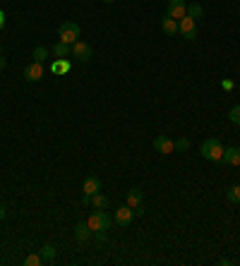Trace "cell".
Segmentation results:
<instances>
[{"instance_id": "cell-1", "label": "cell", "mask_w": 240, "mask_h": 266, "mask_svg": "<svg viewBox=\"0 0 240 266\" xmlns=\"http://www.w3.org/2000/svg\"><path fill=\"white\" fill-rule=\"evenodd\" d=\"M199 154H202V158H207L211 163H221V161H223V144L218 142L216 137H209V139L202 142Z\"/></svg>"}, {"instance_id": "cell-2", "label": "cell", "mask_w": 240, "mask_h": 266, "mask_svg": "<svg viewBox=\"0 0 240 266\" xmlns=\"http://www.w3.org/2000/svg\"><path fill=\"white\" fill-rule=\"evenodd\" d=\"M58 41H65V44H75V41H79V36H82V29H79V24L72 22V20H67V22H63L60 27H58Z\"/></svg>"}, {"instance_id": "cell-3", "label": "cell", "mask_w": 240, "mask_h": 266, "mask_svg": "<svg viewBox=\"0 0 240 266\" xmlns=\"http://www.w3.org/2000/svg\"><path fill=\"white\" fill-rule=\"evenodd\" d=\"M87 223H89V228H91V230H108L113 221L108 218V213H106L103 209H96V211H91V213H89Z\"/></svg>"}, {"instance_id": "cell-4", "label": "cell", "mask_w": 240, "mask_h": 266, "mask_svg": "<svg viewBox=\"0 0 240 266\" xmlns=\"http://www.w3.org/2000/svg\"><path fill=\"white\" fill-rule=\"evenodd\" d=\"M178 34H183L187 41H195L197 39V20L192 17H183V20H178Z\"/></svg>"}, {"instance_id": "cell-5", "label": "cell", "mask_w": 240, "mask_h": 266, "mask_svg": "<svg viewBox=\"0 0 240 266\" xmlns=\"http://www.w3.org/2000/svg\"><path fill=\"white\" fill-rule=\"evenodd\" d=\"M46 70H44V63H36L32 60L29 65L24 67V82H39V79H44Z\"/></svg>"}, {"instance_id": "cell-6", "label": "cell", "mask_w": 240, "mask_h": 266, "mask_svg": "<svg viewBox=\"0 0 240 266\" xmlns=\"http://www.w3.org/2000/svg\"><path fill=\"white\" fill-rule=\"evenodd\" d=\"M154 149H156L159 154L171 156L175 151V144H173V139H171L168 134H159V137H154Z\"/></svg>"}, {"instance_id": "cell-7", "label": "cell", "mask_w": 240, "mask_h": 266, "mask_svg": "<svg viewBox=\"0 0 240 266\" xmlns=\"http://www.w3.org/2000/svg\"><path fill=\"white\" fill-rule=\"evenodd\" d=\"M166 15H168V17H173V20H183V17L187 15V3H185V0H168Z\"/></svg>"}, {"instance_id": "cell-8", "label": "cell", "mask_w": 240, "mask_h": 266, "mask_svg": "<svg viewBox=\"0 0 240 266\" xmlns=\"http://www.w3.org/2000/svg\"><path fill=\"white\" fill-rule=\"evenodd\" d=\"M91 53H94V51H91V46H89L87 41H82V39H79V41L72 44V56H75L77 60L87 63V60H91Z\"/></svg>"}, {"instance_id": "cell-9", "label": "cell", "mask_w": 240, "mask_h": 266, "mask_svg": "<svg viewBox=\"0 0 240 266\" xmlns=\"http://www.w3.org/2000/svg\"><path fill=\"white\" fill-rule=\"evenodd\" d=\"M132 218H135V209L125 204V206H120V209L115 211V218H113V221L118 223V225H130Z\"/></svg>"}, {"instance_id": "cell-10", "label": "cell", "mask_w": 240, "mask_h": 266, "mask_svg": "<svg viewBox=\"0 0 240 266\" xmlns=\"http://www.w3.org/2000/svg\"><path fill=\"white\" fill-rule=\"evenodd\" d=\"M226 166H240V146H228L223 149V161Z\"/></svg>"}, {"instance_id": "cell-11", "label": "cell", "mask_w": 240, "mask_h": 266, "mask_svg": "<svg viewBox=\"0 0 240 266\" xmlns=\"http://www.w3.org/2000/svg\"><path fill=\"white\" fill-rule=\"evenodd\" d=\"M82 192L89 194V197H94L96 192H101V180H98L96 175H89L87 180H84V185H82Z\"/></svg>"}, {"instance_id": "cell-12", "label": "cell", "mask_w": 240, "mask_h": 266, "mask_svg": "<svg viewBox=\"0 0 240 266\" xmlns=\"http://www.w3.org/2000/svg\"><path fill=\"white\" fill-rule=\"evenodd\" d=\"M91 228H89V223H77L75 225V240L77 242H87V240H91Z\"/></svg>"}, {"instance_id": "cell-13", "label": "cell", "mask_w": 240, "mask_h": 266, "mask_svg": "<svg viewBox=\"0 0 240 266\" xmlns=\"http://www.w3.org/2000/svg\"><path fill=\"white\" fill-rule=\"evenodd\" d=\"M161 32H164L166 36H175V34H178V20L164 15V20H161Z\"/></svg>"}, {"instance_id": "cell-14", "label": "cell", "mask_w": 240, "mask_h": 266, "mask_svg": "<svg viewBox=\"0 0 240 266\" xmlns=\"http://www.w3.org/2000/svg\"><path fill=\"white\" fill-rule=\"evenodd\" d=\"M142 199H144V194H142V189H137V187H132L130 192H128V206H132V209H137V206H142Z\"/></svg>"}, {"instance_id": "cell-15", "label": "cell", "mask_w": 240, "mask_h": 266, "mask_svg": "<svg viewBox=\"0 0 240 266\" xmlns=\"http://www.w3.org/2000/svg\"><path fill=\"white\" fill-rule=\"evenodd\" d=\"M55 58H67V56H72V46L65 44V41H58V44L53 46V51H51Z\"/></svg>"}, {"instance_id": "cell-16", "label": "cell", "mask_w": 240, "mask_h": 266, "mask_svg": "<svg viewBox=\"0 0 240 266\" xmlns=\"http://www.w3.org/2000/svg\"><path fill=\"white\" fill-rule=\"evenodd\" d=\"M48 56H51V51H48L46 46H36V48L32 51V58L36 60V63H46V60H48Z\"/></svg>"}, {"instance_id": "cell-17", "label": "cell", "mask_w": 240, "mask_h": 266, "mask_svg": "<svg viewBox=\"0 0 240 266\" xmlns=\"http://www.w3.org/2000/svg\"><path fill=\"white\" fill-rule=\"evenodd\" d=\"M51 70H53L55 75H67L70 72V63H67L65 58H58L53 65H51Z\"/></svg>"}, {"instance_id": "cell-18", "label": "cell", "mask_w": 240, "mask_h": 266, "mask_svg": "<svg viewBox=\"0 0 240 266\" xmlns=\"http://www.w3.org/2000/svg\"><path fill=\"white\" fill-rule=\"evenodd\" d=\"M202 15H204V8H202L199 3H187V17H192V20H202Z\"/></svg>"}, {"instance_id": "cell-19", "label": "cell", "mask_w": 240, "mask_h": 266, "mask_svg": "<svg viewBox=\"0 0 240 266\" xmlns=\"http://www.w3.org/2000/svg\"><path fill=\"white\" fill-rule=\"evenodd\" d=\"M55 247L53 244H44V249H41V259H44V264H53L55 261Z\"/></svg>"}, {"instance_id": "cell-20", "label": "cell", "mask_w": 240, "mask_h": 266, "mask_svg": "<svg viewBox=\"0 0 240 266\" xmlns=\"http://www.w3.org/2000/svg\"><path fill=\"white\" fill-rule=\"evenodd\" d=\"M91 206H94V209H106V206H108V197L96 192V194L91 197Z\"/></svg>"}, {"instance_id": "cell-21", "label": "cell", "mask_w": 240, "mask_h": 266, "mask_svg": "<svg viewBox=\"0 0 240 266\" xmlns=\"http://www.w3.org/2000/svg\"><path fill=\"white\" fill-rule=\"evenodd\" d=\"M226 197H228V201H233V204H240V185H233V187L226 189Z\"/></svg>"}, {"instance_id": "cell-22", "label": "cell", "mask_w": 240, "mask_h": 266, "mask_svg": "<svg viewBox=\"0 0 240 266\" xmlns=\"http://www.w3.org/2000/svg\"><path fill=\"white\" fill-rule=\"evenodd\" d=\"M173 144H175V151L183 154V151L190 149V139H187V137H178V139H173Z\"/></svg>"}, {"instance_id": "cell-23", "label": "cell", "mask_w": 240, "mask_h": 266, "mask_svg": "<svg viewBox=\"0 0 240 266\" xmlns=\"http://www.w3.org/2000/svg\"><path fill=\"white\" fill-rule=\"evenodd\" d=\"M41 264H44L41 254H27L24 256V266H41Z\"/></svg>"}, {"instance_id": "cell-24", "label": "cell", "mask_w": 240, "mask_h": 266, "mask_svg": "<svg viewBox=\"0 0 240 266\" xmlns=\"http://www.w3.org/2000/svg\"><path fill=\"white\" fill-rule=\"evenodd\" d=\"M228 120L233 122V125H240V103L238 106H233V108L228 111Z\"/></svg>"}, {"instance_id": "cell-25", "label": "cell", "mask_w": 240, "mask_h": 266, "mask_svg": "<svg viewBox=\"0 0 240 266\" xmlns=\"http://www.w3.org/2000/svg\"><path fill=\"white\" fill-rule=\"evenodd\" d=\"M91 237H94L98 244H103V242H106V230H94V233H91Z\"/></svg>"}, {"instance_id": "cell-26", "label": "cell", "mask_w": 240, "mask_h": 266, "mask_svg": "<svg viewBox=\"0 0 240 266\" xmlns=\"http://www.w3.org/2000/svg\"><path fill=\"white\" fill-rule=\"evenodd\" d=\"M233 87H235V82H233V79H221V89H223V91H230Z\"/></svg>"}, {"instance_id": "cell-27", "label": "cell", "mask_w": 240, "mask_h": 266, "mask_svg": "<svg viewBox=\"0 0 240 266\" xmlns=\"http://www.w3.org/2000/svg\"><path fill=\"white\" fill-rule=\"evenodd\" d=\"M5 216H8V209H5V204H0V221H5Z\"/></svg>"}, {"instance_id": "cell-28", "label": "cell", "mask_w": 240, "mask_h": 266, "mask_svg": "<svg viewBox=\"0 0 240 266\" xmlns=\"http://www.w3.org/2000/svg\"><path fill=\"white\" fill-rule=\"evenodd\" d=\"M3 24H5V12L0 10V29H3Z\"/></svg>"}, {"instance_id": "cell-29", "label": "cell", "mask_w": 240, "mask_h": 266, "mask_svg": "<svg viewBox=\"0 0 240 266\" xmlns=\"http://www.w3.org/2000/svg\"><path fill=\"white\" fill-rule=\"evenodd\" d=\"M0 70H5V56H0Z\"/></svg>"}, {"instance_id": "cell-30", "label": "cell", "mask_w": 240, "mask_h": 266, "mask_svg": "<svg viewBox=\"0 0 240 266\" xmlns=\"http://www.w3.org/2000/svg\"><path fill=\"white\" fill-rule=\"evenodd\" d=\"M103 3H115V0H103Z\"/></svg>"}, {"instance_id": "cell-31", "label": "cell", "mask_w": 240, "mask_h": 266, "mask_svg": "<svg viewBox=\"0 0 240 266\" xmlns=\"http://www.w3.org/2000/svg\"><path fill=\"white\" fill-rule=\"evenodd\" d=\"M0 56H3V46H0Z\"/></svg>"}]
</instances>
